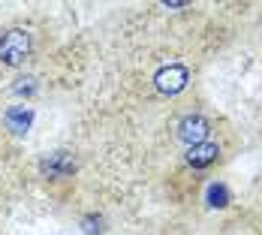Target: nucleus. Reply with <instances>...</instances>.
Segmentation results:
<instances>
[{
	"mask_svg": "<svg viewBox=\"0 0 262 235\" xmlns=\"http://www.w3.org/2000/svg\"><path fill=\"white\" fill-rule=\"evenodd\" d=\"M30 54V33L21 27H12L0 36V63L6 67H21Z\"/></svg>",
	"mask_w": 262,
	"mask_h": 235,
	"instance_id": "obj_1",
	"label": "nucleus"
},
{
	"mask_svg": "<svg viewBox=\"0 0 262 235\" xmlns=\"http://www.w3.org/2000/svg\"><path fill=\"white\" fill-rule=\"evenodd\" d=\"M187 81H190V70L184 63H169V67H160L157 73H154V88H157L160 94H166V97L181 94L184 88H187Z\"/></svg>",
	"mask_w": 262,
	"mask_h": 235,
	"instance_id": "obj_2",
	"label": "nucleus"
},
{
	"mask_svg": "<svg viewBox=\"0 0 262 235\" xmlns=\"http://www.w3.org/2000/svg\"><path fill=\"white\" fill-rule=\"evenodd\" d=\"M208 133H211V124L202 115H184L181 121H178V139H181L187 148L208 142Z\"/></svg>",
	"mask_w": 262,
	"mask_h": 235,
	"instance_id": "obj_3",
	"label": "nucleus"
},
{
	"mask_svg": "<svg viewBox=\"0 0 262 235\" xmlns=\"http://www.w3.org/2000/svg\"><path fill=\"white\" fill-rule=\"evenodd\" d=\"M39 169H42L46 178H67V175L76 172V160H73V154H67V151H54V154L42 157Z\"/></svg>",
	"mask_w": 262,
	"mask_h": 235,
	"instance_id": "obj_4",
	"label": "nucleus"
},
{
	"mask_svg": "<svg viewBox=\"0 0 262 235\" xmlns=\"http://www.w3.org/2000/svg\"><path fill=\"white\" fill-rule=\"evenodd\" d=\"M217 157H220V145L217 142H202V145L187 148V163L193 169H208L211 163H217Z\"/></svg>",
	"mask_w": 262,
	"mask_h": 235,
	"instance_id": "obj_5",
	"label": "nucleus"
},
{
	"mask_svg": "<svg viewBox=\"0 0 262 235\" xmlns=\"http://www.w3.org/2000/svg\"><path fill=\"white\" fill-rule=\"evenodd\" d=\"M3 121H6V127L12 133H27L30 121H33V112L25 109V105H15V109H9V112L3 115Z\"/></svg>",
	"mask_w": 262,
	"mask_h": 235,
	"instance_id": "obj_6",
	"label": "nucleus"
},
{
	"mask_svg": "<svg viewBox=\"0 0 262 235\" xmlns=\"http://www.w3.org/2000/svg\"><path fill=\"white\" fill-rule=\"evenodd\" d=\"M226 202H229L226 187H223V184H211V187H208V205H214V208H223Z\"/></svg>",
	"mask_w": 262,
	"mask_h": 235,
	"instance_id": "obj_7",
	"label": "nucleus"
},
{
	"mask_svg": "<svg viewBox=\"0 0 262 235\" xmlns=\"http://www.w3.org/2000/svg\"><path fill=\"white\" fill-rule=\"evenodd\" d=\"M81 229L88 235H100V232H105V220L100 214H88V217H81Z\"/></svg>",
	"mask_w": 262,
	"mask_h": 235,
	"instance_id": "obj_8",
	"label": "nucleus"
},
{
	"mask_svg": "<svg viewBox=\"0 0 262 235\" xmlns=\"http://www.w3.org/2000/svg\"><path fill=\"white\" fill-rule=\"evenodd\" d=\"M33 81H36V78H21V84H15L12 91H15V94H33V91H36Z\"/></svg>",
	"mask_w": 262,
	"mask_h": 235,
	"instance_id": "obj_9",
	"label": "nucleus"
}]
</instances>
